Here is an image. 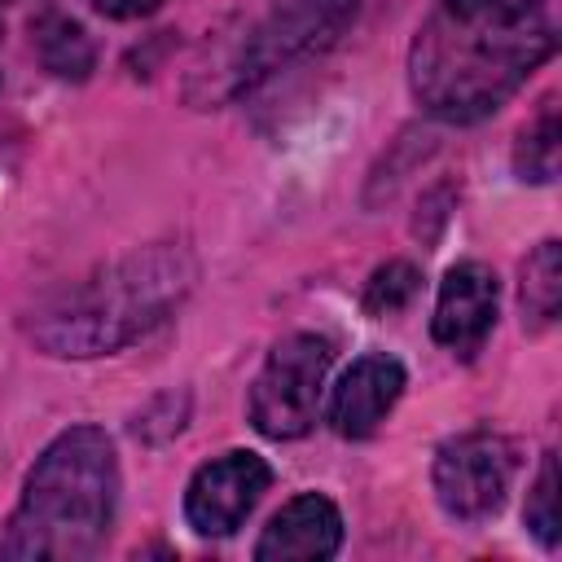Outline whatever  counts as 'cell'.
<instances>
[{"mask_svg": "<svg viewBox=\"0 0 562 562\" xmlns=\"http://www.w3.org/2000/svg\"><path fill=\"white\" fill-rule=\"evenodd\" d=\"M562 0H439L417 26L408 83L426 114L479 123L553 57Z\"/></svg>", "mask_w": 562, "mask_h": 562, "instance_id": "cell-1", "label": "cell"}, {"mask_svg": "<svg viewBox=\"0 0 562 562\" xmlns=\"http://www.w3.org/2000/svg\"><path fill=\"white\" fill-rule=\"evenodd\" d=\"M119 457L101 426L61 430L35 461L22 505L9 518L0 558L13 562H75L92 558L114 522Z\"/></svg>", "mask_w": 562, "mask_h": 562, "instance_id": "cell-2", "label": "cell"}, {"mask_svg": "<svg viewBox=\"0 0 562 562\" xmlns=\"http://www.w3.org/2000/svg\"><path fill=\"white\" fill-rule=\"evenodd\" d=\"M198 268L180 246L132 250L83 281H70L31 321L48 356H105L149 334L189 294Z\"/></svg>", "mask_w": 562, "mask_h": 562, "instance_id": "cell-3", "label": "cell"}, {"mask_svg": "<svg viewBox=\"0 0 562 562\" xmlns=\"http://www.w3.org/2000/svg\"><path fill=\"white\" fill-rule=\"evenodd\" d=\"M329 360H334L329 338H316V334L281 338L268 351V360H263V369L250 386L255 430L268 435V439L307 435L312 422H316V408H321V386H325Z\"/></svg>", "mask_w": 562, "mask_h": 562, "instance_id": "cell-4", "label": "cell"}, {"mask_svg": "<svg viewBox=\"0 0 562 562\" xmlns=\"http://www.w3.org/2000/svg\"><path fill=\"white\" fill-rule=\"evenodd\" d=\"M356 9H360V0H272L268 13L241 35V48L228 66V75H233L228 92L250 88L255 79L272 75L277 66H285L303 53L325 48L356 18Z\"/></svg>", "mask_w": 562, "mask_h": 562, "instance_id": "cell-5", "label": "cell"}, {"mask_svg": "<svg viewBox=\"0 0 562 562\" xmlns=\"http://www.w3.org/2000/svg\"><path fill=\"white\" fill-rule=\"evenodd\" d=\"M514 448L492 430H465L435 452V496L457 522H483L505 505Z\"/></svg>", "mask_w": 562, "mask_h": 562, "instance_id": "cell-6", "label": "cell"}, {"mask_svg": "<svg viewBox=\"0 0 562 562\" xmlns=\"http://www.w3.org/2000/svg\"><path fill=\"white\" fill-rule=\"evenodd\" d=\"M272 470L255 452H224L206 461L184 492V518L198 536H233L268 492Z\"/></svg>", "mask_w": 562, "mask_h": 562, "instance_id": "cell-7", "label": "cell"}, {"mask_svg": "<svg viewBox=\"0 0 562 562\" xmlns=\"http://www.w3.org/2000/svg\"><path fill=\"white\" fill-rule=\"evenodd\" d=\"M496 303H501V285L487 263L470 259V263L448 268L439 285V303H435V338L452 356L470 360L496 325Z\"/></svg>", "mask_w": 562, "mask_h": 562, "instance_id": "cell-8", "label": "cell"}, {"mask_svg": "<svg viewBox=\"0 0 562 562\" xmlns=\"http://www.w3.org/2000/svg\"><path fill=\"white\" fill-rule=\"evenodd\" d=\"M342 544V518L329 496L303 492L294 496L259 536V562H325Z\"/></svg>", "mask_w": 562, "mask_h": 562, "instance_id": "cell-9", "label": "cell"}, {"mask_svg": "<svg viewBox=\"0 0 562 562\" xmlns=\"http://www.w3.org/2000/svg\"><path fill=\"white\" fill-rule=\"evenodd\" d=\"M404 395V364L391 356H360L329 400V426L342 439H364Z\"/></svg>", "mask_w": 562, "mask_h": 562, "instance_id": "cell-10", "label": "cell"}, {"mask_svg": "<svg viewBox=\"0 0 562 562\" xmlns=\"http://www.w3.org/2000/svg\"><path fill=\"white\" fill-rule=\"evenodd\" d=\"M35 48H40V61L57 79H88L92 61H97L88 31L70 18H61V13H44L35 22Z\"/></svg>", "mask_w": 562, "mask_h": 562, "instance_id": "cell-11", "label": "cell"}, {"mask_svg": "<svg viewBox=\"0 0 562 562\" xmlns=\"http://www.w3.org/2000/svg\"><path fill=\"white\" fill-rule=\"evenodd\" d=\"M558 303H562V246L549 237L522 263V321L531 329H544L553 325Z\"/></svg>", "mask_w": 562, "mask_h": 562, "instance_id": "cell-12", "label": "cell"}, {"mask_svg": "<svg viewBox=\"0 0 562 562\" xmlns=\"http://www.w3.org/2000/svg\"><path fill=\"white\" fill-rule=\"evenodd\" d=\"M558 158H562V136H558V105L553 97L540 105L536 123L522 127L518 136V154H514V167L522 180H536V184H549L558 176Z\"/></svg>", "mask_w": 562, "mask_h": 562, "instance_id": "cell-13", "label": "cell"}, {"mask_svg": "<svg viewBox=\"0 0 562 562\" xmlns=\"http://www.w3.org/2000/svg\"><path fill=\"white\" fill-rule=\"evenodd\" d=\"M527 527L536 531V540L540 544H558V461H553V452H544V461H540V474H536V483H531V492H527Z\"/></svg>", "mask_w": 562, "mask_h": 562, "instance_id": "cell-14", "label": "cell"}, {"mask_svg": "<svg viewBox=\"0 0 562 562\" xmlns=\"http://www.w3.org/2000/svg\"><path fill=\"white\" fill-rule=\"evenodd\" d=\"M413 294H417V268L395 259V263H386V268L373 272L369 290H364V307H369L373 316H391V312H400Z\"/></svg>", "mask_w": 562, "mask_h": 562, "instance_id": "cell-15", "label": "cell"}, {"mask_svg": "<svg viewBox=\"0 0 562 562\" xmlns=\"http://www.w3.org/2000/svg\"><path fill=\"white\" fill-rule=\"evenodd\" d=\"M97 13L105 18H119V22H132V18H149L162 9V0H88Z\"/></svg>", "mask_w": 562, "mask_h": 562, "instance_id": "cell-16", "label": "cell"}, {"mask_svg": "<svg viewBox=\"0 0 562 562\" xmlns=\"http://www.w3.org/2000/svg\"><path fill=\"white\" fill-rule=\"evenodd\" d=\"M4 4H13V0H0V9H4Z\"/></svg>", "mask_w": 562, "mask_h": 562, "instance_id": "cell-17", "label": "cell"}]
</instances>
